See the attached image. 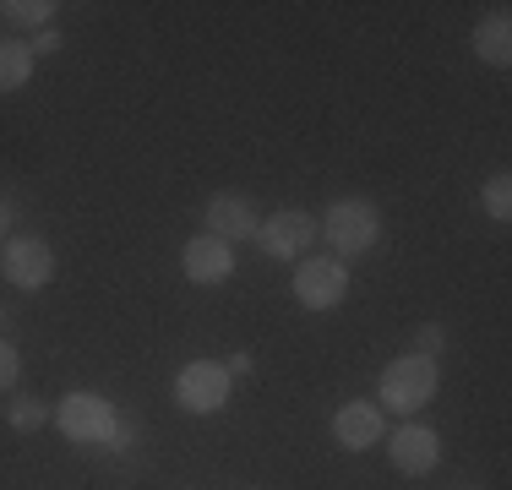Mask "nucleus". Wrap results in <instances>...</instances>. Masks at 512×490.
<instances>
[{
	"instance_id": "obj_10",
	"label": "nucleus",
	"mask_w": 512,
	"mask_h": 490,
	"mask_svg": "<svg viewBox=\"0 0 512 490\" xmlns=\"http://www.w3.org/2000/svg\"><path fill=\"white\" fill-rule=\"evenodd\" d=\"M256 229H262V213H256V202L251 196H235V191H224V196H213L207 202V235H218V240H256Z\"/></svg>"
},
{
	"instance_id": "obj_8",
	"label": "nucleus",
	"mask_w": 512,
	"mask_h": 490,
	"mask_svg": "<svg viewBox=\"0 0 512 490\" xmlns=\"http://www.w3.org/2000/svg\"><path fill=\"white\" fill-rule=\"evenodd\" d=\"M393 469L398 474H409V480H420V474H431L436 463H442V436L431 431V425H420V420H409L404 431H393Z\"/></svg>"
},
{
	"instance_id": "obj_18",
	"label": "nucleus",
	"mask_w": 512,
	"mask_h": 490,
	"mask_svg": "<svg viewBox=\"0 0 512 490\" xmlns=\"http://www.w3.org/2000/svg\"><path fill=\"white\" fill-rule=\"evenodd\" d=\"M17 376H22V360L11 349V338H0V392H17Z\"/></svg>"
},
{
	"instance_id": "obj_23",
	"label": "nucleus",
	"mask_w": 512,
	"mask_h": 490,
	"mask_svg": "<svg viewBox=\"0 0 512 490\" xmlns=\"http://www.w3.org/2000/svg\"><path fill=\"white\" fill-rule=\"evenodd\" d=\"M6 229H11V207L0 202V240H6Z\"/></svg>"
},
{
	"instance_id": "obj_7",
	"label": "nucleus",
	"mask_w": 512,
	"mask_h": 490,
	"mask_svg": "<svg viewBox=\"0 0 512 490\" xmlns=\"http://www.w3.org/2000/svg\"><path fill=\"white\" fill-rule=\"evenodd\" d=\"M256 240H262V251L273 256V262H295V256H306V251H311V240H316V218H311V213H300V207H284V213L262 218Z\"/></svg>"
},
{
	"instance_id": "obj_5",
	"label": "nucleus",
	"mask_w": 512,
	"mask_h": 490,
	"mask_svg": "<svg viewBox=\"0 0 512 490\" xmlns=\"http://www.w3.org/2000/svg\"><path fill=\"white\" fill-rule=\"evenodd\" d=\"M289 289H295V300L306 311H333V305L349 300V267L338 256H316V262H300Z\"/></svg>"
},
{
	"instance_id": "obj_16",
	"label": "nucleus",
	"mask_w": 512,
	"mask_h": 490,
	"mask_svg": "<svg viewBox=\"0 0 512 490\" xmlns=\"http://www.w3.org/2000/svg\"><path fill=\"white\" fill-rule=\"evenodd\" d=\"M480 202H485V213H491L496 224H507V218H512V180L491 175V180H485V191H480Z\"/></svg>"
},
{
	"instance_id": "obj_3",
	"label": "nucleus",
	"mask_w": 512,
	"mask_h": 490,
	"mask_svg": "<svg viewBox=\"0 0 512 490\" xmlns=\"http://www.w3.org/2000/svg\"><path fill=\"white\" fill-rule=\"evenodd\" d=\"M115 403L104 398V392H66V398L55 403V425L66 431V441H77V447H104L109 436H115Z\"/></svg>"
},
{
	"instance_id": "obj_12",
	"label": "nucleus",
	"mask_w": 512,
	"mask_h": 490,
	"mask_svg": "<svg viewBox=\"0 0 512 490\" xmlns=\"http://www.w3.org/2000/svg\"><path fill=\"white\" fill-rule=\"evenodd\" d=\"M474 55H480L485 66H507L512 60V17H507V6H496L491 17L474 28Z\"/></svg>"
},
{
	"instance_id": "obj_14",
	"label": "nucleus",
	"mask_w": 512,
	"mask_h": 490,
	"mask_svg": "<svg viewBox=\"0 0 512 490\" xmlns=\"http://www.w3.org/2000/svg\"><path fill=\"white\" fill-rule=\"evenodd\" d=\"M44 420H50L44 398H33V392H11V403H6V425H11V431L33 436V431H44Z\"/></svg>"
},
{
	"instance_id": "obj_2",
	"label": "nucleus",
	"mask_w": 512,
	"mask_h": 490,
	"mask_svg": "<svg viewBox=\"0 0 512 490\" xmlns=\"http://www.w3.org/2000/svg\"><path fill=\"white\" fill-rule=\"evenodd\" d=\"M436 387H442V365L425 360V354H398L382 371V398L376 403H387L393 414H420L436 398Z\"/></svg>"
},
{
	"instance_id": "obj_19",
	"label": "nucleus",
	"mask_w": 512,
	"mask_h": 490,
	"mask_svg": "<svg viewBox=\"0 0 512 490\" xmlns=\"http://www.w3.org/2000/svg\"><path fill=\"white\" fill-rule=\"evenodd\" d=\"M28 49H33V60H39V55H55V49H60V28H39Z\"/></svg>"
},
{
	"instance_id": "obj_4",
	"label": "nucleus",
	"mask_w": 512,
	"mask_h": 490,
	"mask_svg": "<svg viewBox=\"0 0 512 490\" xmlns=\"http://www.w3.org/2000/svg\"><path fill=\"white\" fill-rule=\"evenodd\" d=\"M229 387H235V376L218 360H191V365H180V376H175V403L186 414H218L229 403Z\"/></svg>"
},
{
	"instance_id": "obj_17",
	"label": "nucleus",
	"mask_w": 512,
	"mask_h": 490,
	"mask_svg": "<svg viewBox=\"0 0 512 490\" xmlns=\"http://www.w3.org/2000/svg\"><path fill=\"white\" fill-rule=\"evenodd\" d=\"M442 349H447V333H442L436 322H425L420 333H414V349H409V354H425V360H436Z\"/></svg>"
},
{
	"instance_id": "obj_11",
	"label": "nucleus",
	"mask_w": 512,
	"mask_h": 490,
	"mask_svg": "<svg viewBox=\"0 0 512 490\" xmlns=\"http://www.w3.org/2000/svg\"><path fill=\"white\" fill-rule=\"evenodd\" d=\"M387 431V414L376 409V403H360V398H349L344 409L333 414V436H338V447H349V452H365V447H376Z\"/></svg>"
},
{
	"instance_id": "obj_9",
	"label": "nucleus",
	"mask_w": 512,
	"mask_h": 490,
	"mask_svg": "<svg viewBox=\"0 0 512 490\" xmlns=\"http://www.w3.org/2000/svg\"><path fill=\"white\" fill-rule=\"evenodd\" d=\"M180 267H186L191 284L213 289V284H224V278L235 273V245L218 240V235H197V240H186V251H180Z\"/></svg>"
},
{
	"instance_id": "obj_22",
	"label": "nucleus",
	"mask_w": 512,
	"mask_h": 490,
	"mask_svg": "<svg viewBox=\"0 0 512 490\" xmlns=\"http://www.w3.org/2000/svg\"><path fill=\"white\" fill-rule=\"evenodd\" d=\"M11 316H17V311H11V305H0V338L11 333Z\"/></svg>"
},
{
	"instance_id": "obj_15",
	"label": "nucleus",
	"mask_w": 512,
	"mask_h": 490,
	"mask_svg": "<svg viewBox=\"0 0 512 490\" xmlns=\"http://www.w3.org/2000/svg\"><path fill=\"white\" fill-rule=\"evenodd\" d=\"M55 0H6V6H0V17L6 22H17V28H55Z\"/></svg>"
},
{
	"instance_id": "obj_1",
	"label": "nucleus",
	"mask_w": 512,
	"mask_h": 490,
	"mask_svg": "<svg viewBox=\"0 0 512 490\" xmlns=\"http://www.w3.org/2000/svg\"><path fill=\"white\" fill-rule=\"evenodd\" d=\"M316 235L338 251V262H344V256H365L376 245V235H382V213H376V202H365V196H344V202L327 207Z\"/></svg>"
},
{
	"instance_id": "obj_20",
	"label": "nucleus",
	"mask_w": 512,
	"mask_h": 490,
	"mask_svg": "<svg viewBox=\"0 0 512 490\" xmlns=\"http://www.w3.org/2000/svg\"><path fill=\"white\" fill-rule=\"evenodd\" d=\"M131 441H137V420H115V436L104 441V447H115V452H126Z\"/></svg>"
},
{
	"instance_id": "obj_21",
	"label": "nucleus",
	"mask_w": 512,
	"mask_h": 490,
	"mask_svg": "<svg viewBox=\"0 0 512 490\" xmlns=\"http://www.w3.org/2000/svg\"><path fill=\"white\" fill-rule=\"evenodd\" d=\"M224 371H229V376H246V371H251V354H229Z\"/></svg>"
},
{
	"instance_id": "obj_13",
	"label": "nucleus",
	"mask_w": 512,
	"mask_h": 490,
	"mask_svg": "<svg viewBox=\"0 0 512 490\" xmlns=\"http://www.w3.org/2000/svg\"><path fill=\"white\" fill-rule=\"evenodd\" d=\"M28 77H33V49L17 39H0V93L28 88Z\"/></svg>"
},
{
	"instance_id": "obj_6",
	"label": "nucleus",
	"mask_w": 512,
	"mask_h": 490,
	"mask_svg": "<svg viewBox=\"0 0 512 490\" xmlns=\"http://www.w3.org/2000/svg\"><path fill=\"white\" fill-rule=\"evenodd\" d=\"M0 273L17 289H44L55 278V251L39 235H11L6 251H0Z\"/></svg>"
}]
</instances>
